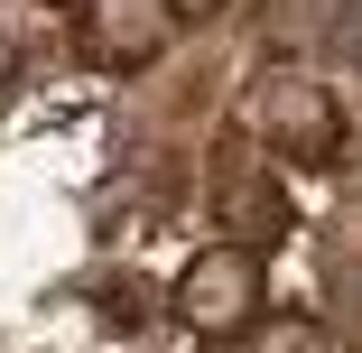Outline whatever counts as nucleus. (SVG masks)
I'll use <instances>...</instances> for the list:
<instances>
[{
    "instance_id": "nucleus-1",
    "label": "nucleus",
    "mask_w": 362,
    "mask_h": 353,
    "mask_svg": "<svg viewBox=\"0 0 362 353\" xmlns=\"http://www.w3.org/2000/svg\"><path fill=\"white\" fill-rule=\"evenodd\" d=\"M204 204H214V242H242V251H260V260H269L288 233H298V204H288L279 168H260L242 139H223V149H214Z\"/></svg>"
},
{
    "instance_id": "nucleus-2",
    "label": "nucleus",
    "mask_w": 362,
    "mask_h": 353,
    "mask_svg": "<svg viewBox=\"0 0 362 353\" xmlns=\"http://www.w3.org/2000/svg\"><path fill=\"white\" fill-rule=\"evenodd\" d=\"M251 130L288 168H334L344 158V103L325 84H307V75H260L251 84Z\"/></svg>"
},
{
    "instance_id": "nucleus-3",
    "label": "nucleus",
    "mask_w": 362,
    "mask_h": 353,
    "mask_svg": "<svg viewBox=\"0 0 362 353\" xmlns=\"http://www.w3.org/2000/svg\"><path fill=\"white\" fill-rule=\"evenodd\" d=\"M177 316L204 325V335H242V325H260V251H242V242H204V251L177 270Z\"/></svg>"
},
{
    "instance_id": "nucleus-4",
    "label": "nucleus",
    "mask_w": 362,
    "mask_h": 353,
    "mask_svg": "<svg viewBox=\"0 0 362 353\" xmlns=\"http://www.w3.org/2000/svg\"><path fill=\"white\" fill-rule=\"evenodd\" d=\"M177 37V0H84V56L93 65H149Z\"/></svg>"
},
{
    "instance_id": "nucleus-5",
    "label": "nucleus",
    "mask_w": 362,
    "mask_h": 353,
    "mask_svg": "<svg viewBox=\"0 0 362 353\" xmlns=\"http://www.w3.org/2000/svg\"><path fill=\"white\" fill-rule=\"evenodd\" d=\"M251 353H334V335H325V316H260Z\"/></svg>"
},
{
    "instance_id": "nucleus-6",
    "label": "nucleus",
    "mask_w": 362,
    "mask_h": 353,
    "mask_svg": "<svg viewBox=\"0 0 362 353\" xmlns=\"http://www.w3.org/2000/svg\"><path fill=\"white\" fill-rule=\"evenodd\" d=\"M334 19H344V28H334V47H344V56L362 65V0H344V10H334Z\"/></svg>"
},
{
    "instance_id": "nucleus-7",
    "label": "nucleus",
    "mask_w": 362,
    "mask_h": 353,
    "mask_svg": "<svg viewBox=\"0 0 362 353\" xmlns=\"http://www.w3.org/2000/svg\"><path fill=\"white\" fill-rule=\"evenodd\" d=\"M214 10H223V0H177V19H214Z\"/></svg>"
}]
</instances>
